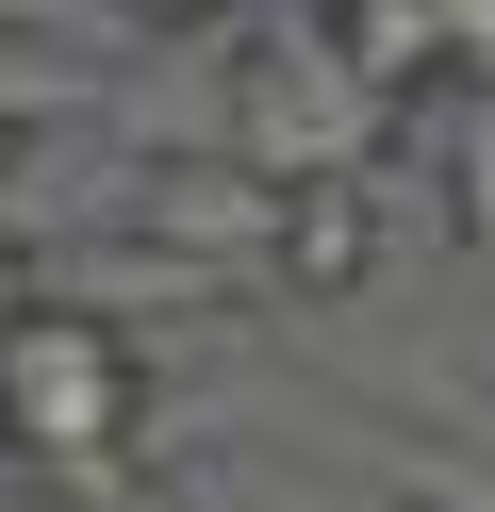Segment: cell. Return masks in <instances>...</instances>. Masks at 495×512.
<instances>
[{"mask_svg":"<svg viewBox=\"0 0 495 512\" xmlns=\"http://www.w3.org/2000/svg\"><path fill=\"white\" fill-rule=\"evenodd\" d=\"M429 182H446V232H462V248H495V100H462V116H446Z\"/></svg>","mask_w":495,"mask_h":512,"instance_id":"6","label":"cell"},{"mask_svg":"<svg viewBox=\"0 0 495 512\" xmlns=\"http://www.w3.org/2000/svg\"><path fill=\"white\" fill-rule=\"evenodd\" d=\"M0 479H17V463H0Z\"/></svg>","mask_w":495,"mask_h":512,"instance_id":"12","label":"cell"},{"mask_svg":"<svg viewBox=\"0 0 495 512\" xmlns=\"http://www.w3.org/2000/svg\"><path fill=\"white\" fill-rule=\"evenodd\" d=\"M116 232L182 248V265L264 281V248H281V182H264L231 133H215V149H132V166H116Z\"/></svg>","mask_w":495,"mask_h":512,"instance_id":"3","label":"cell"},{"mask_svg":"<svg viewBox=\"0 0 495 512\" xmlns=\"http://www.w3.org/2000/svg\"><path fill=\"white\" fill-rule=\"evenodd\" d=\"M380 166H347V182H281V248H264V298H297V314H347V298H380Z\"/></svg>","mask_w":495,"mask_h":512,"instance_id":"4","label":"cell"},{"mask_svg":"<svg viewBox=\"0 0 495 512\" xmlns=\"http://www.w3.org/2000/svg\"><path fill=\"white\" fill-rule=\"evenodd\" d=\"M99 17H132V34H215V17H248V0H99Z\"/></svg>","mask_w":495,"mask_h":512,"instance_id":"8","label":"cell"},{"mask_svg":"<svg viewBox=\"0 0 495 512\" xmlns=\"http://www.w3.org/2000/svg\"><path fill=\"white\" fill-rule=\"evenodd\" d=\"M396 116H413V100H380V83L330 50V17H231V100H215V133L248 149L264 182L396 166Z\"/></svg>","mask_w":495,"mask_h":512,"instance_id":"2","label":"cell"},{"mask_svg":"<svg viewBox=\"0 0 495 512\" xmlns=\"http://www.w3.org/2000/svg\"><path fill=\"white\" fill-rule=\"evenodd\" d=\"M330 50H347L380 100H429V83H446V0H330Z\"/></svg>","mask_w":495,"mask_h":512,"instance_id":"5","label":"cell"},{"mask_svg":"<svg viewBox=\"0 0 495 512\" xmlns=\"http://www.w3.org/2000/svg\"><path fill=\"white\" fill-rule=\"evenodd\" d=\"M33 298V232H17V199H0V314Z\"/></svg>","mask_w":495,"mask_h":512,"instance_id":"9","label":"cell"},{"mask_svg":"<svg viewBox=\"0 0 495 512\" xmlns=\"http://www.w3.org/2000/svg\"><path fill=\"white\" fill-rule=\"evenodd\" d=\"M17 182H33V116L0 100V199H17Z\"/></svg>","mask_w":495,"mask_h":512,"instance_id":"10","label":"cell"},{"mask_svg":"<svg viewBox=\"0 0 495 512\" xmlns=\"http://www.w3.org/2000/svg\"><path fill=\"white\" fill-rule=\"evenodd\" d=\"M446 83H462V100H495V0H446Z\"/></svg>","mask_w":495,"mask_h":512,"instance_id":"7","label":"cell"},{"mask_svg":"<svg viewBox=\"0 0 495 512\" xmlns=\"http://www.w3.org/2000/svg\"><path fill=\"white\" fill-rule=\"evenodd\" d=\"M0 463L83 496V512H116L149 479V347H132V314L66 298V281H33L0 314Z\"/></svg>","mask_w":495,"mask_h":512,"instance_id":"1","label":"cell"},{"mask_svg":"<svg viewBox=\"0 0 495 512\" xmlns=\"http://www.w3.org/2000/svg\"><path fill=\"white\" fill-rule=\"evenodd\" d=\"M297 17H330V0H297Z\"/></svg>","mask_w":495,"mask_h":512,"instance_id":"11","label":"cell"}]
</instances>
